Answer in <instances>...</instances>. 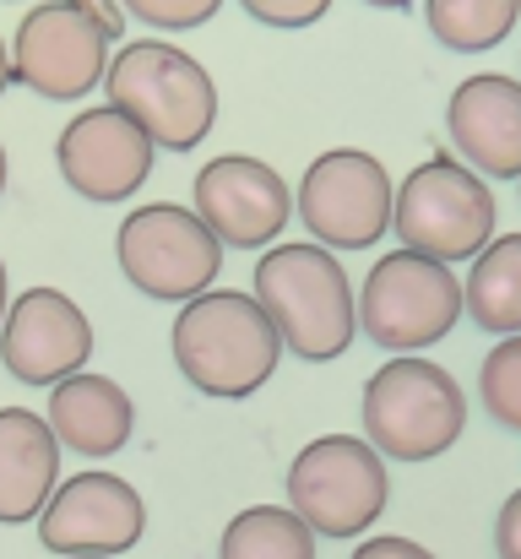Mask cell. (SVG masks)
<instances>
[{
	"instance_id": "1",
	"label": "cell",
	"mask_w": 521,
	"mask_h": 559,
	"mask_svg": "<svg viewBox=\"0 0 521 559\" xmlns=\"http://www.w3.org/2000/svg\"><path fill=\"white\" fill-rule=\"evenodd\" d=\"M169 354L174 370L185 374L201 396L217 402H239L250 391H261L277 359L288 354L272 316L261 310L256 294L239 288H206L201 299L179 305L169 326Z\"/></svg>"
},
{
	"instance_id": "2",
	"label": "cell",
	"mask_w": 521,
	"mask_h": 559,
	"mask_svg": "<svg viewBox=\"0 0 521 559\" xmlns=\"http://www.w3.org/2000/svg\"><path fill=\"white\" fill-rule=\"evenodd\" d=\"M256 299L305 365L338 359L358 337V294L327 245H272L256 261Z\"/></svg>"
},
{
	"instance_id": "3",
	"label": "cell",
	"mask_w": 521,
	"mask_h": 559,
	"mask_svg": "<svg viewBox=\"0 0 521 559\" xmlns=\"http://www.w3.org/2000/svg\"><path fill=\"white\" fill-rule=\"evenodd\" d=\"M104 93L169 153L201 147V136L217 126V87L206 66L164 38H131L115 49Z\"/></svg>"
},
{
	"instance_id": "4",
	"label": "cell",
	"mask_w": 521,
	"mask_h": 559,
	"mask_svg": "<svg viewBox=\"0 0 521 559\" xmlns=\"http://www.w3.org/2000/svg\"><path fill=\"white\" fill-rule=\"evenodd\" d=\"M467 429V396L435 359L396 354L364 380V440L391 462H429Z\"/></svg>"
},
{
	"instance_id": "5",
	"label": "cell",
	"mask_w": 521,
	"mask_h": 559,
	"mask_svg": "<svg viewBox=\"0 0 521 559\" xmlns=\"http://www.w3.org/2000/svg\"><path fill=\"white\" fill-rule=\"evenodd\" d=\"M462 316H467V294L457 272L418 250L380 255L358 288V326L386 354L435 348Z\"/></svg>"
},
{
	"instance_id": "6",
	"label": "cell",
	"mask_w": 521,
	"mask_h": 559,
	"mask_svg": "<svg viewBox=\"0 0 521 559\" xmlns=\"http://www.w3.org/2000/svg\"><path fill=\"white\" fill-rule=\"evenodd\" d=\"M391 234L402 250L435 255V261H478V250L495 239V190L462 158H424L396 186V217Z\"/></svg>"
},
{
	"instance_id": "7",
	"label": "cell",
	"mask_w": 521,
	"mask_h": 559,
	"mask_svg": "<svg viewBox=\"0 0 521 559\" xmlns=\"http://www.w3.org/2000/svg\"><path fill=\"white\" fill-rule=\"evenodd\" d=\"M115 255H120L126 283L164 305L201 299L223 272V239L201 223V212L174 206V201L137 206L115 234Z\"/></svg>"
},
{
	"instance_id": "8",
	"label": "cell",
	"mask_w": 521,
	"mask_h": 559,
	"mask_svg": "<svg viewBox=\"0 0 521 559\" xmlns=\"http://www.w3.org/2000/svg\"><path fill=\"white\" fill-rule=\"evenodd\" d=\"M391 500L386 456L369 440L321 435L288 462V506L316 527V538H358L380 522Z\"/></svg>"
},
{
	"instance_id": "9",
	"label": "cell",
	"mask_w": 521,
	"mask_h": 559,
	"mask_svg": "<svg viewBox=\"0 0 521 559\" xmlns=\"http://www.w3.org/2000/svg\"><path fill=\"white\" fill-rule=\"evenodd\" d=\"M115 33L71 0H44L16 22L11 38V76L38 98H87L109 76Z\"/></svg>"
},
{
	"instance_id": "10",
	"label": "cell",
	"mask_w": 521,
	"mask_h": 559,
	"mask_svg": "<svg viewBox=\"0 0 521 559\" xmlns=\"http://www.w3.org/2000/svg\"><path fill=\"white\" fill-rule=\"evenodd\" d=\"M294 212L327 250H369L396 217V190L375 153L332 147L321 153L294 190Z\"/></svg>"
},
{
	"instance_id": "11",
	"label": "cell",
	"mask_w": 521,
	"mask_h": 559,
	"mask_svg": "<svg viewBox=\"0 0 521 559\" xmlns=\"http://www.w3.org/2000/svg\"><path fill=\"white\" fill-rule=\"evenodd\" d=\"M147 533V506L120 473H76L38 516V544L60 559H115Z\"/></svg>"
},
{
	"instance_id": "12",
	"label": "cell",
	"mask_w": 521,
	"mask_h": 559,
	"mask_svg": "<svg viewBox=\"0 0 521 559\" xmlns=\"http://www.w3.org/2000/svg\"><path fill=\"white\" fill-rule=\"evenodd\" d=\"M153 136L115 104L82 109L66 120L60 142H55V164L66 175V186L87 201H126L131 190L147 186L153 175Z\"/></svg>"
},
{
	"instance_id": "13",
	"label": "cell",
	"mask_w": 521,
	"mask_h": 559,
	"mask_svg": "<svg viewBox=\"0 0 521 559\" xmlns=\"http://www.w3.org/2000/svg\"><path fill=\"white\" fill-rule=\"evenodd\" d=\"M196 212L223 245L261 250L288 228L294 190L272 164H261L250 153H223V158L201 164V175H196Z\"/></svg>"
},
{
	"instance_id": "14",
	"label": "cell",
	"mask_w": 521,
	"mask_h": 559,
	"mask_svg": "<svg viewBox=\"0 0 521 559\" xmlns=\"http://www.w3.org/2000/svg\"><path fill=\"white\" fill-rule=\"evenodd\" d=\"M93 321L60 288H27L11 299L0 326V365L22 385H60L66 374L87 370Z\"/></svg>"
},
{
	"instance_id": "15",
	"label": "cell",
	"mask_w": 521,
	"mask_h": 559,
	"mask_svg": "<svg viewBox=\"0 0 521 559\" xmlns=\"http://www.w3.org/2000/svg\"><path fill=\"white\" fill-rule=\"evenodd\" d=\"M451 147L484 180H521V82L506 71L467 76L446 104Z\"/></svg>"
},
{
	"instance_id": "16",
	"label": "cell",
	"mask_w": 521,
	"mask_h": 559,
	"mask_svg": "<svg viewBox=\"0 0 521 559\" xmlns=\"http://www.w3.org/2000/svg\"><path fill=\"white\" fill-rule=\"evenodd\" d=\"M60 489V440L44 413L0 407V522H38Z\"/></svg>"
},
{
	"instance_id": "17",
	"label": "cell",
	"mask_w": 521,
	"mask_h": 559,
	"mask_svg": "<svg viewBox=\"0 0 521 559\" xmlns=\"http://www.w3.org/2000/svg\"><path fill=\"white\" fill-rule=\"evenodd\" d=\"M49 429L60 445H71L76 456H115L131 429H137V407L131 396L109 380V374H66L60 385H49Z\"/></svg>"
},
{
	"instance_id": "18",
	"label": "cell",
	"mask_w": 521,
	"mask_h": 559,
	"mask_svg": "<svg viewBox=\"0 0 521 559\" xmlns=\"http://www.w3.org/2000/svg\"><path fill=\"white\" fill-rule=\"evenodd\" d=\"M462 294H467V316L484 332L521 337V234H495L478 250Z\"/></svg>"
},
{
	"instance_id": "19",
	"label": "cell",
	"mask_w": 521,
	"mask_h": 559,
	"mask_svg": "<svg viewBox=\"0 0 521 559\" xmlns=\"http://www.w3.org/2000/svg\"><path fill=\"white\" fill-rule=\"evenodd\" d=\"M217 559H316V527L294 506H245L223 527Z\"/></svg>"
},
{
	"instance_id": "20",
	"label": "cell",
	"mask_w": 521,
	"mask_h": 559,
	"mask_svg": "<svg viewBox=\"0 0 521 559\" xmlns=\"http://www.w3.org/2000/svg\"><path fill=\"white\" fill-rule=\"evenodd\" d=\"M521 0H424V22L440 49L451 55H484L511 38Z\"/></svg>"
},
{
	"instance_id": "21",
	"label": "cell",
	"mask_w": 521,
	"mask_h": 559,
	"mask_svg": "<svg viewBox=\"0 0 521 559\" xmlns=\"http://www.w3.org/2000/svg\"><path fill=\"white\" fill-rule=\"evenodd\" d=\"M478 402L495 424L521 435V337H500L478 365Z\"/></svg>"
},
{
	"instance_id": "22",
	"label": "cell",
	"mask_w": 521,
	"mask_h": 559,
	"mask_svg": "<svg viewBox=\"0 0 521 559\" xmlns=\"http://www.w3.org/2000/svg\"><path fill=\"white\" fill-rule=\"evenodd\" d=\"M131 16H142L147 27H169V33H185V27H201L217 16L223 0H120Z\"/></svg>"
},
{
	"instance_id": "23",
	"label": "cell",
	"mask_w": 521,
	"mask_h": 559,
	"mask_svg": "<svg viewBox=\"0 0 521 559\" xmlns=\"http://www.w3.org/2000/svg\"><path fill=\"white\" fill-rule=\"evenodd\" d=\"M239 5L267 27H310L332 11V0H239Z\"/></svg>"
},
{
	"instance_id": "24",
	"label": "cell",
	"mask_w": 521,
	"mask_h": 559,
	"mask_svg": "<svg viewBox=\"0 0 521 559\" xmlns=\"http://www.w3.org/2000/svg\"><path fill=\"white\" fill-rule=\"evenodd\" d=\"M347 559H435V549H424L413 538H396V533H380V538H364Z\"/></svg>"
},
{
	"instance_id": "25",
	"label": "cell",
	"mask_w": 521,
	"mask_h": 559,
	"mask_svg": "<svg viewBox=\"0 0 521 559\" xmlns=\"http://www.w3.org/2000/svg\"><path fill=\"white\" fill-rule=\"evenodd\" d=\"M495 555L521 559V489L506 495V506H500V516H495Z\"/></svg>"
},
{
	"instance_id": "26",
	"label": "cell",
	"mask_w": 521,
	"mask_h": 559,
	"mask_svg": "<svg viewBox=\"0 0 521 559\" xmlns=\"http://www.w3.org/2000/svg\"><path fill=\"white\" fill-rule=\"evenodd\" d=\"M71 5H82L87 16H98V22H104L115 38L126 33V5H120V0H71Z\"/></svg>"
},
{
	"instance_id": "27",
	"label": "cell",
	"mask_w": 521,
	"mask_h": 559,
	"mask_svg": "<svg viewBox=\"0 0 521 559\" xmlns=\"http://www.w3.org/2000/svg\"><path fill=\"white\" fill-rule=\"evenodd\" d=\"M11 82H16V76H11V44L0 38V93H5Z\"/></svg>"
},
{
	"instance_id": "28",
	"label": "cell",
	"mask_w": 521,
	"mask_h": 559,
	"mask_svg": "<svg viewBox=\"0 0 521 559\" xmlns=\"http://www.w3.org/2000/svg\"><path fill=\"white\" fill-rule=\"evenodd\" d=\"M364 5H375V11H402V5H413V0H364Z\"/></svg>"
},
{
	"instance_id": "29",
	"label": "cell",
	"mask_w": 521,
	"mask_h": 559,
	"mask_svg": "<svg viewBox=\"0 0 521 559\" xmlns=\"http://www.w3.org/2000/svg\"><path fill=\"white\" fill-rule=\"evenodd\" d=\"M5 310H11V299H5V261H0V326H5Z\"/></svg>"
},
{
	"instance_id": "30",
	"label": "cell",
	"mask_w": 521,
	"mask_h": 559,
	"mask_svg": "<svg viewBox=\"0 0 521 559\" xmlns=\"http://www.w3.org/2000/svg\"><path fill=\"white\" fill-rule=\"evenodd\" d=\"M0 190H5V147H0Z\"/></svg>"
},
{
	"instance_id": "31",
	"label": "cell",
	"mask_w": 521,
	"mask_h": 559,
	"mask_svg": "<svg viewBox=\"0 0 521 559\" xmlns=\"http://www.w3.org/2000/svg\"><path fill=\"white\" fill-rule=\"evenodd\" d=\"M82 559H93V555H82Z\"/></svg>"
},
{
	"instance_id": "32",
	"label": "cell",
	"mask_w": 521,
	"mask_h": 559,
	"mask_svg": "<svg viewBox=\"0 0 521 559\" xmlns=\"http://www.w3.org/2000/svg\"><path fill=\"white\" fill-rule=\"evenodd\" d=\"M517 190H521V180H517Z\"/></svg>"
}]
</instances>
